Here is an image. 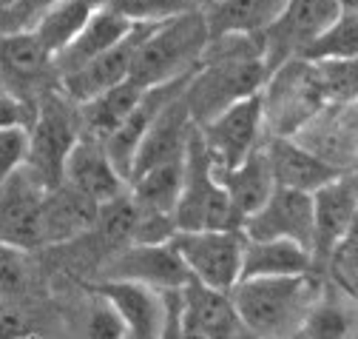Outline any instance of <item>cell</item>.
Wrapping results in <instances>:
<instances>
[{"label":"cell","mask_w":358,"mask_h":339,"mask_svg":"<svg viewBox=\"0 0 358 339\" xmlns=\"http://www.w3.org/2000/svg\"><path fill=\"white\" fill-rule=\"evenodd\" d=\"M267 66L262 60L259 40L248 34H225L208 40V49L188 77L182 100L194 125L208 123L234 103L262 92Z\"/></svg>","instance_id":"1"},{"label":"cell","mask_w":358,"mask_h":339,"mask_svg":"<svg viewBox=\"0 0 358 339\" xmlns=\"http://www.w3.org/2000/svg\"><path fill=\"white\" fill-rule=\"evenodd\" d=\"M324 279L319 274L239 279L231 288V305L239 328L256 339H290L304 311L319 296Z\"/></svg>","instance_id":"2"},{"label":"cell","mask_w":358,"mask_h":339,"mask_svg":"<svg viewBox=\"0 0 358 339\" xmlns=\"http://www.w3.org/2000/svg\"><path fill=\"white\" fill-rule=\"evenodd\" d=\"M208 40L210 37L202 9H191L159 23L145 34L137 55H134L128 80L137 83L140 89H151L194 74L208 49Z\"/></svg>","instance_id":"3"},{"label":"cell","mask_w":358,"mask_h":339,"mask_svg":"<svg viewBox=\"0 0 358 339\" xmlns=\"http://www.w3.org/2000/svg\"><path fill=\"white\" fill-rule=\"evenodd\" d=\"M173 223L176 231H239L242 226L225 188L219 186L213 174L210 157L196 129L191 132L185 148V180L173 208Z\"/></svg>","instance_id":"4"},{"label":"cell","mask_w":358,"mask_h":339,"mask_svg":"<svg viewBox=\"0 0 358 339\" xmlns=\"http://www.w3.org/2000/svg\"><path fill=\"white\" fill-rule=\"evenodd\" d=\"M80 140V120L77 106L63 97L57 89L46 92L37 100L34 120L29 125V154L26 172L46 188H57L63 183L66 157Z\"/></svg>","instance_id":"5"},{"label":"cell","mask_w":358,"mask_h":339,"mask_svg":"<svg viewBox=\"0 0 358 339\" xmlns=\"http://www.w3.org/2000/svg\"><path fill=\"white\" fill-rule=\"evenodd\" d=\"M259 100L267 137H293L313 114L327 106L313 74V63L301 57L285 60L273 71H267Z\"/></svg>","instance_id":"6"},{"label":"cell","mask_w":358,"mask_h":339,"mask_svg":"<svg viewBox=\"0 0 358 339\" xmlns=\"http://www.w3.org/2000/svg\"><path fill=\"white\" fill-rule=\"evenodd\" d=\"M171 248L185 265L191 282L219 293H231L239 282L245 248L242 231H176Z\"/></svg>","instance_id":"7"},{"label":"cell","mask_w":358,"mask_h":339,"mask_svg":"<svg viewBox=\"0 0 358 339\" xmlns=\"http://www.w3.org/2000/svg\"><path fill=\"white\" fill-rule=\"evenodd\" d=\"M199 140L210 157L213 172H228L239 165L250 151L264 143V117L259 95L234 103L231 109L219 111L208 123L196 125Z\"/></svg>","instance_id":"8"},{"label":"cell","mask_w":358,"mask_h":339,"mask_svg":"<svg viewBox=\"0 0 358 339\" xmlns=\"http://www.w3.org/2000/svg\"><path fill=\"white\" fill-rule=\"evenodd\" d=\"M338 15L336 0H287L282 15L262 34H256L267 71L299 57L310 40L319 37Z\"/></svg>","instance_id":"9"},{"label":"cell","mask_w":358,"mask_h":339,"mask_svg":"<svg viewBox=\"0 0 358 339\" xmlns=\"http://www.w3.org/2000/svg\"><path fill=\"white\" fill-rule=\"evenodd\" d=\"M0 89L26 106H37L43 95L57 89L55 60L31 32L0 34Z\"/></svg>","instance_id":"10"},{"label":"cell","mask_w":358,"mask_h":339,"mask_svg":"<svg viewBox=\"0 0 358 339\" xmlns=\"http://www.w3.org/2000/svg\"><path fill=\"white\" fill-rule=\"evenodd\" d=\"M134 282V285H145L151 291H182L191 279L185 265L179 263L176 251L171 242L162 245H125L120 248L114 257H108L94 279L85 282Z\"/></svg>","instance_id":"11"},{"label":"cell","mask_w":358,"mask_h":339,"mask_svg":"<svg viewBox=\"0 0 358 339\" xmlns=\"http://www.w3.org/2000/svg\"><path fill=\"white\" fill-rule=\"evenodd\" d=\"M313 200V240H310V260L313 274H319L330 251L358 226V183L355 172L341 174L338 180L327 183Z\"/></svg>","instance_id":"12"},{"label":"cell","mask_w":358,"mask_h":339,"mask_svg":"<svg viewBox=\"0 0 358 339\" xmlns=\"http://www.w3.org/2000/svg\"><path fill=\"white\" fill-rule=\"evenodd\" d=\"M245 240H287L310 251L313 240V200L310 194L273 188L250 217L242 220Z\"/></svg>","instance_id":"13"},{"label":"cell","mask_w":358,"mask_h":339,"mask_svg":"<svg viewBox=\"0 0 358 339\" xmlns=\"http://www.w3.org/2000/svg\"><path fill=\"white\" fill-rule=\"evenodd\" d=\"M151 29L154 26H131V32L122 40H117L108 52H103L100 57H94L92 63H85L83 69H77L66 77H57V92L63 97H69L74 106H80L85 100H92V97L108 92L114 86H120V83H125L131 74L134 55H137L140 43Z\"/></svg>","instance_id":"14"},{"label":"cell","mask_w":358,"mask_h":339,"mask_svg":"<svg viewBox=\"0 0 358 339\" xmlns=\"http://www.w3.org/2000/svg\"><path fill=\"white\" fill-rule=\"evenodd\" d=\"M43 194H46V188L26 172V165L0 186V242L23 254L43 251V237H40Z\"/></svg>","instance_id":"15"},{"label":"cell","mask_w":358,"mask_h":339,"mask_svg":"<svg viewBox=\"0 0 358 339\" xmlns=\"http://www.w3.org/2000/svg\"><path fill=\"white\" fill-rule=\"evenodd\" d=\"M355 103L324 106L293 134V140L338 172H355Z\"/></svg>","instance_id":"16"},{"label":"cell","mask_w":358,"mask_h":339,"mask_svg":"<svg viewBox=\"0 0 358 339\" xmlns=\"http://www.w3.org/2000/svg\"><path fill=\"white\" fill-rule=\"evenodd\" d=\"M120 319L125 339H157L162 325V293L134 282H80Z\"/></svg>","instance_id":"17"},{"label":"cell","mask_w":358,"mask_h":339,"mask_svg":"<svg viewBox=\"0 0 358 339\" xmlns=\"http://www.w3.org/2000/svg\"><path fill=\"white\" fill-rule=\"evenodd\" d=\"M191 77V74H188ZM188 77H179V80H171V83H162V86H151L143 92V97L137 100V106H134L128 111V117L117 125V129L106 137L103 148L108 154V160L114 162V168L122 174V180L128 183V174H131V162H134V154H137L145 132L151 129V123L157 120V114L185 89Z\"/></svg>","instance_id":"18"},{"label":"cell","mask_w":358,"mask_h":339,"mask_svg":"<svg viewBox=\"0 0 358 339\" xmlns=\"http://www.w3.org/2000/svg\"><path fill=\"white\" fill-rule=\"evenodd\" d=\"M63 183L71 186L74 191H80L83 197H88L92 202H97V205L117 200L128 188L122 174L117 172L114 162L108 160L103 143L92 140V137H80L74 143L71 154L66 157Z\"/></svg>","instance_id":"19"},{"label":"cell","mask_w":358,"mask_h":339,"mask_svg":"<svg viewBox=\"0 0 358 339\" xmlns=\"http://www.w3.org/2000/svg\"><path fill=\"white\" fill-rule=\"evenodd\" d=\"M100 205L74 191L71 186L60 183L57 188L43 194L40 205V237H43V251L60 248L74 242L77 237L88 234L97 223Z\"/></svg>","instance_id":"20"},{"label":"cell","mask_w":358,"mask_h":339,"mask_svg":"<svg viewBox=\"0 0 358 339\" xmlns=\"http://www.w3.org/2000/svg\"><path fill=\"white\" fill-rule=\"evenodd\" d=\"M264 154L267 162H271L273 183L279 188H290L301 194H316L327 183L347 174L304 151L293 137H264Z\"/></svg>","instance_id":"21"},{"label":"cell","mask_w":358,"mask_h":339,"mask_svg":"<svg viewBox=\"0 0 358 339\" xmlns=\"http://www.w3.org/2000/svg\"><path fill=\"white\" fill-rule=\"evenodd\" d=\"M196 129L191 114H188V106L182 100V92H179L159 114L157 120L151 123V129L145 132L137 154H134V162H131V177L143 174L145 168L157 165V162H165V160H173V157H182L185 148H188V140H191V132Z\"/></svg>","instance_id":"22"},{"label":"cell","mask_w":358,"mask_h":339,"mask_svg":"<svg viewBox=\"0 0 358 339\" xmlns=\"http://www.w3.org/2000/svg\"><path fill=\"white\" fill-rule=\"evenodd\" d=\"M182 339H231L239 328L228 293L188 282L179 293Z\"/></svg>","instance_id":"23"},{"label":"cell","mask_w":358,"mask_h":339,"mask_svg":"<svg viewBox=\"0 0 358 339\" xmlns=\"http://www.w3.org/2000/svg\"><path fill=\"white\" fill-rule=\"evenodd\" d=\"M287 0H210L202 6L208 37H225V34H248L256 37L271 26Z\"/></svg>","instance_id":"24"},{"label":"cell","mask_w":358,"mask_h":339,"mask_svg":"<svg viewBox=\"0 0 358 339\" xmlns=\"http://www.w3.org/2000/svg\"><path fill=\"white\" fill-rule=\"evenodd\" d=\"M355 333H358L355 300L324 282L290 339H355Z\"/></svg>","instance_id":"25"},{"label":"cell","mask_w":358,"mask_h":339,"mask_svg":"<svg viewBox=\"0 0 358 339\" xmlns=\"http://www.w3.org/2000/svg\"><path fill=\"white\" fill-rule=\"evenodd\" d=\"M213 174L219 180V186L225 188L239 220L250 217L276 188L273 174H271V162H267V154H264V143L256 151H250L239 165L228 168V172H213Z\"/></svg>","instance_id":"26"},{"label":"cell","mask_w":358,"mask_h":339,"mask_svg":"<svg viewBox=\"0 0 358 339\" xmlns=\"http://www.w3.org/2000/svg\"><path fill=\"white\" fill-rule=\"evenodd\" d=\"M313 274L310 251L287 240H245L239 279Z\"/></svg>","instance_id":"27"},{"label":"cell","mask_w":358,"mask_h":339,"mask_svg":"<svg viewBox=\"0 0 358 339\" xmlns=\"http://www.w3.org/2000/svg\"><path fill=\"white\" fill-rule=\"evenodd\" d=\"M128 32H131V23H125L122 18L111 15L108 9H97L92 18L85 20V26L74 34L71 43L55 57L57 77H66V74L83 69L85 63H92L94 57L108 52L117 40H122Z\"/></svg>","instance_id":"28"},{"label":"cell","mask_w":358,"mask_h":339,"mask_svg":"<svg viewBox=\"0 0 358 339\" xmlns=\"http://www.w3.org/2000/svg\"><path fill=\"white\" fill-rule=\"evenodd\" d=\"M182 180H185V154L157 162V165L145 168L143 174L131 177L128 194L140 211L173 217V208L179 202V194H182Z\"/></svg>","instance_id":"29"},{"label":"cell","mask_w":358,"mask_h":339,"mask_svg":"<svg viewBox=\"0 0 358 339\" xmlns=\"http://www.w3.org/2000/svg\"><path fill=\"white\" fill-rule=\"evenodd\" d=\"M145 89H140L137 83H120V86L85 100L77 106V120H80V137H92L106 143V137L117 129V125L128 117V111L137 106Z\"/></svg>","instance_id":"30"},{"label":"cell","mask_w":358,"mask_h":339,"mask_svg":"<svg viewBox=\"0 0 358 339\" xmlns=\"http://www.w3.org/2000/svg\"><path fill=\"white\" fill-rule=\"evenodd\" d=\"M97 9L100 6L94 4V0H60L57 6H52L46 15L40 18V23L31 29V34L37 37V43L55 60Z\"/></svg>","instance_id":"31"},{"label":"cell","mask_w":358,"mask_h":339,"mask_svg":"<svg viewBox=\"0 0 358 339\" xmlns=\"http://www.w3.org/2000/svg\"><path fill=\"white\" fill-rule=\"evenodd\" d=\"M307 63L355 60L358 57V15L341 12L319 37H313L299 55Z\"/></svg>","instance_id":"32"},{"label":"cell","mask_w":358,"mask_h":339,"mask_svg":"<svg viewBox=\"0 0 358 339\" xmlns=\"http://www.w3.org/2000/svg\"><path fill=\"white\" fill-rule=\"evenodd\" d=\"M313 74L327 106H350L358 97V60H322L313 63Z\"/></svg>","instance_id":"33"},{"label":"cell","mask_w":358,"mask_h":339,"mask_svg":"<svg viewBox=\"0 0 358 339\" xmlns=\"http://www.w3.org/2000/svg\"><path fill=\"white\" fill-rule=\"evenodd\" d=\"M319 277L330 288H336V291H341V293H347L355 300V291H358V228H352L330 251V257L324 260Z\"/></svg>","instance_id":"34"},{"label":"cell","mask_w":358,"mask_h":339,"mask_svg":"<svg viewBox=\"0 0 358 339\" xmlns=\"http://www.w3.org/2000/svg\"><path fill=\"white\" fill-rule=\"evenodd\" d=\"M106 9L131 26H157L199 6H191L188 0H108Z\"/></svg>","instance_id":"35"},{"label":"cell","mask_w":358,"mask_h":339,"mask_svg":"<svg viewBox=\"0 0 358 339\" xmlns=\"http://www.w3.org/2000/svg\"><path fill=\"white\" fill-rule=\"evenodd\" d=\"M31 285H34V274L29 265V254L0 242V296L17 300Z\"/></svg>","instance_id":"36"},{"label":"cell","mask_w":358,"mask_h":339,"mask_svg":"<svg viewBox=\"0 0 358 339\" xmlns=\"http://www.w3.org/2000/svg\"><path fill=\"white\" fill-rule=\"evenodd\" d=\"M60 0H0V34L31 32Z\"/></svg>","instance_id":"37"},{"label":"cell","mask_w":358,"mask_h":339,"mask_svg":"<svg viewBox=\"0 0 358 339\" xmlns=\"http://www.w3.org/2000/svg\"><path fill=\"white\" fill-rule=\"evenodd\" d=\"M26 154H29V129L15 125V129L0 132V186L26 165Z\"/></svg>","instance_id":"38"},{"label":"cell","mask_w":358,"mask_h":339,"mask_svg":"<svg viewBox=\"0 0 358 339\" xmlns=\"http://www.w3.org/2000/svg\"><path fill=\"white\" fill-rule=\"evenodd\" d=\"M94 305L88 311V322H85V339H125L122 325L117 319V314L97 296H92Z\"/></svg>","instance_id":"39"},{"label":"cell","mask_w":358,"mask_h":339,"mask_svg":"<svg viewBox=\"0 0 358 339\" xmlns=\"http://www.w3.org/2000/svg\"><path fill=\"white\" fill-rule=\"evenodd\" d=\"M34 109L37 106H26L23 100H17L9 92L0 89V132H3V129H15V125H20V129H29L31 120H34Z\"/></svg>","instance_id":"40"},{"label":"cell","mask_w":358,"mask_h":339,"mask_svg":"<svg viewBox=\"0 0 358 339\" xmlns=\"http://www.w3.org/2000/svg\"><path fill=\"white\" fill-rule=\"evenodd\" d=\"M179 293L182 291H162V325L157 339H182V314H179Z\"/></svg>","instance_id":"41"},{"label":"cell","mask_w":358,"mask_h":339,"mask_svg":"<svg viewBox=\"0 0 358 339\" xmlns=\"http://www.w3.org/2000/svg\"><path fill=\"white\" fill-rule=\"evenodd\" d=\"M26 331V319L15 300L0 296V339H20Z\"/></svg>","instance_id":"42"},{"label":"cell","mask_w":358,"mask_h":339,"mask_svg":"<svg viewBox=\"0 0 358 339\" xmlns=\"http://www.w3.org/2000/svg\"><path fill=\"white\" fill-rule=\"evenodd\" d=\"M338 12H347V15H358V0H336Z\"/></svg>","instance_id":"43"},{"label":"cell","mask_w":358,"mask_h":339,"mask_svg":"<svg viewBox=\"0 0 358 339\" xmlns=\"http://www.w3.org/2000/svg\"><path fill=\"white\" fill-rule=\"evenodd\" d=\"M231 339H256V336H250V333H248L245 328H236V333H234Z\"/></svg>","instance_id":"44"},{"label":"cell","mask_w":358,"mask_h":339,"mask_svg":"<svg viewBox=\"0 0 358 339\" xmlns=\"http://www.w3.org/2000/svg\"><path fill=\"white\" fill-rule=\"evenodd\" d=\"M188 4H191V6H199V9H202V6L208 4V0H188Z\"/></svg>","instance_id":"45"},{"label":"cell","mask_w":358,"mask_h":339,"mask_svg":"<svg viewBox=\"0 0 358 339\" xmlns=\"http://www.w3.org/2000/svg\"><path fill=\"white\" fill-rule=\"evenodd\" d=\"M208 4H210V0H208Z\"/></svg>","instance_id":"46"}]
</instances>
